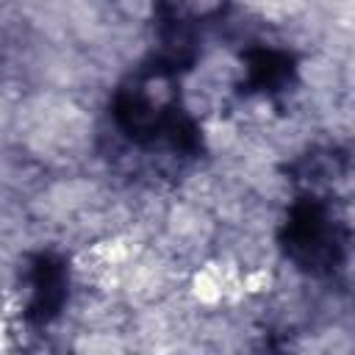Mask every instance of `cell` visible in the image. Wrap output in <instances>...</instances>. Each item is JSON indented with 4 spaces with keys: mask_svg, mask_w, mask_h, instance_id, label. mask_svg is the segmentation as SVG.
Listing matches in <instances>:
<instances>
[{
    "mask_svg": "<svg viewBox=\"0 0 355 355\" xmlns=\"http://www.w3.org/2000/svg\"><path fill=\"white\" fill-rule=\"evenodd\" d=\"M280 247L297 269L313 277H333L347 258V230L324 197L305 194L286 214Z\"/></svg>",
    "mask_w": 355,
    "mask_h": 355,
    "instance_id": "cell-1",
    "label": "cell"
},
{
    "mask_svg": "<svg viewBox=\"0 0 355 355\" xmlns=\"http://www.w3.org/2000/svg\"><path fill=\"white\" fill-rule=\"evenodd\" d=\"M22 288L28 324L44 327L55 322L69 297V263L53 250L36 252L25 266Z\"/></svg>",
    "mask_w": 355,
    "mask_h": 355,
    "instance_id": "cell-2",
    "label": "cell"
},
{
    "mask_svg": "<svg viewBox=\"0 0 355 355\" xmlns=\"http://www.w3.org/2000/svg\"><path fill=\"white\" fill-rule=\"evenodd\" d=\"M297 78L294 55L277 47H252L244 53V89L250 94L275 97L288 92Z\"/></svg>",
    "mask_w": 355,
    "mask_h": 355,
    "instance_id": "cell-3",
    "label": "cell"
}]
</instances>
